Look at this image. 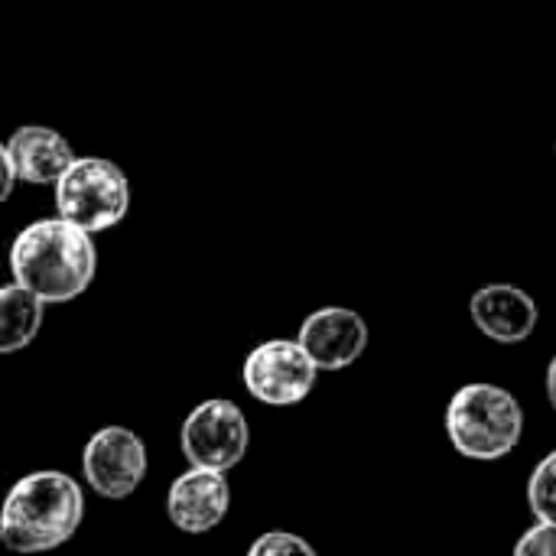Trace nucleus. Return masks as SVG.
<instances>
[{"label": "nucleus", "mask_w": 556, "mask_h": 556, "mask_svg": "<svg viewBox=\"0 0 556 556\" xmlns=\"http://www.w3.org/2000/svg\"><path fill=\"white\" fill-rule=\"evenodd\" d=\"M98 270V251L88 231L65 218L29 222L10 244L13 283L42 303H68L81 296Z\"/></svg>", "instance_id": "obj_1"}, {"label": "nucleus", "mask_w": 556, "mask_h": 556, "mask_svg": "<svg viewBox=\"0 0 556 556\" xmlns=\"http://www.w3.org/2000/svg\"><path fill=\"white\" fill-rule=\"evenodd\" d=\"M85 518V495L68 472L39 469L13 482L0 508V544L13 554L55 551L75 538Z\"/></svg>", "instance_id": "obj_2"}, {"label": "nucleus", "mask_w": 556, "mask_h": 556, "mask_svg": "<svg viewBox=\"0 0 556 556\" xmlns=\"http://www.w3.org/2000/svg\"><path fill=\"white\" fill-rule=\"evenodd\" d=\"M525 433V414L511 391L498 384H466L446 407V437L459 456L476 463L505 459Z\"/></svg>", "instance_id": "obj_3"}, {"label": "nucleus", "mask_w": 556, "mask_h": 556, "mask_svg": "<svg viewBox=\"0 0 556 556\" xmlns=\"http://www.w3.org/2000/svg\"><path fill=\"white\" fill-rule=\"evenodd\" d=\"M55 208L68 225L98 235L124 222L130 208V179L114 160L75 156L55 182Z\"/></svg>", "instance_id": "obj_4"}, {"label": "nucleus", "mask_w": 556, "mask_h": 556, "mask_svg": "<svg viewBox=\"0 0 556 556\" xmlns=\"http://www.w3.org/2000/svg\"><path fill=\"white\" fill-rule=\"evenodd\" d=\"M248 443H251L248 420L241 407L225 397L202 401L182 420V430H179V446L192 469L228 472L244 459Z\"/></svg>", "instance_id": "obj_5"}, {"label": "nucleus", "mask_w": 556, "mask_h": 556, "mask_svg": "<svg viewBox=\"0 0 556 556\" xmlns=\"http://www.w3.org/2000/svg\"><path fill=\"white\" fill-rule=\"evenodd\" d=\"M244 388L267 407H296L316 388V365L293 339H270L244 358Z\"/></svg>", "instance_id": "obj_6"}, {"label": "nucleus", "mask_w": 556, "mask_h": 556, "mask_svg": "<svg viewBox=\"0 0 556 556\" xmlns=\"http://www.w3.org/2000/svg\"><path fill=\"white\" fill-rule=\"evenodd\" d=\"M81 472L94 495L130 498L147 479V446L127 427H101L81 453Z\"/></svg>", "instance_id": "obj_7"}, {"label": "nucleus", "mask_w": 556, "mask_h": 556, "mask_svg": "<svg viewBox=\"0 0 556 556\" xmlns=\"http://www.w3.org/2000/svg\"><path fill=\"white\" fill-rule=\"evenodd\" d=\"M296 342L309 355L316 371H342L365 355L368 326L355 309L326 306L303 319Z\"/></svg>", "instance_id": "obj_8"}, {"label": "nucleus", "mask_w": 556, "mask_h": 556, "mask_svg": "<svg viewBox=\"0 0 556 556\" xmlns=\"http://www.w3.org/2000/svg\"><path fill=\"white\" fill-rule=\"evenodd\" d=\"M231 505V489L225 472L189 469L182 472L166 495V515L182 534H208L215 531Z\"/></svg>", "instance_id": "obj_9"}, {"label": "nucleus", "mask_w": 556, "mask_h": 556, "mask_svg": "<svg viewBox=\"0 0 556 556\" xmlns=\"http://www.w3.org/2000/svg\"><path fill=\"white\" fill-rule=\"evenodd\" d=\"M469 313H472L476 329L502 345L525 342L538 329V319H541L534 296L515 283H489L476 290L469 300Z\"/></svg>", "instance_id": "obj_10"}, {"label": "nucleus", "mask_w": 556, "mask_h": 556, "mask_svg": "<svg viewBox=\"0 0 556 556\" xmlns=\"http://www.w3.org/2000/svg\"><path fill=\"white\" fill-rule=\"evenodd\" d=\"M7 153L16 169V182L29 186H55L62 173L75 163L72 143L46 124L16 127L7 140Z\"/></svg>", "instance_id": "obj_11"}, {"label": "nucleus", "mask_w": 556, "mask_h": 556, "mask_svg": "<svg viewBox=\"0 0 556 556\" xmlns=\"http://www.w3.org/2000/svg\"><path fill=\"white\" fill-rule=\"evenodd\" d=\"M42 309L46 303L20 283L0 287V355H16L33 345L42 329Z\"/></svg>", "instance_id": "obj_12"}, {"label": "nucleus", "mask_w": 556, "mask_h": 556, "mask_svg": "<svg viewBox=\"0 0 556 556\" xmlns=\"http://www.w3.org/2000/svg\"><path fill=\"white\" fill-rule=\"evenodd\" d=\"M528 508L541 525H556V450L534 466L528 479Z\"/></svg>", "instance_id": "obj_13"}, {"label": "nucleus", "mask_w": 556, "mask_h": 556, "mask_svg": "<svg viewBox=\"0 0 556 556\" xmlns=\"http://www.w3.org/2000/svg\"><path fill=\"white\" fill-rule=\"evenodd\" d=\"M248 556H316V551L290 531H267L248 547Z\"/></svg>", "instance_id": "obj_14"}, {"label": "nucleus", "mask_w": 556, "mask_h": 556, "mask_svg": "<svg viewBox=\"0 0 556 556\" xmlns=\"http://www.w3.org/2000/svg\"><path fill=\"white\" fill-rule=\"evenodd\" d=\"M515 556H556V525H534L521 534Z\"/></svg>", "instance_id": "obj_15"}, {"label": "nucleus", "mask_w": 556, "mask_h": 556, "mask_svg": "<svg viewBox=\"0 0 556 556\" xmlns=\"http://www.w3.org/2000/svg\"><path fill=\"white\" fill-rule=\"evenodd\" d=\"M13 186H16V169L7 153V143H0V205L13 195Z\"/></svg>", "instance_id": "obj_16"}, {"label": "nucleus", "mask_w": 556, "mask_h": 556, "mask_svg": "<svg viewBox=\"0 0 556 556\" xmlns=\"http://www.w3.org/2000/svg\"><path fill=\"white\" fill-rule=\"evenodd\" d=\"M547 397H551V407L556 410V355L554 362H551V368H547Z\"/></svg>", "instance_id": "obj_17"}]
</instances>
